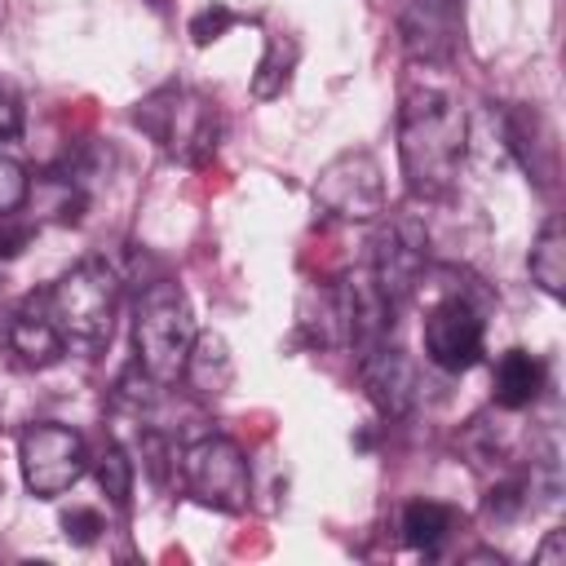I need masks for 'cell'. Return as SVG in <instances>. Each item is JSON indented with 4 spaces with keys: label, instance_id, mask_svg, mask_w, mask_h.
I'll return each instance as SVG.
<instances>
[{
    "label": "cell",
    "instance_id": "cell-1",
    "mask_svg": "<svg viewBox=\"0 0 566 566\" xmlns=\"http://www.w3.org/2000/svg\"><path fill=\"white\" fill-rule=\"evenodd\" d=\"M469 150V115L455 93L438 84H416L398 111V159L407 190L420 199H438L455 186Z\"/></svg>",
    "mask_w": 566,
    "mask_h": 566
},
{
    "label": "cell",
    "instance_id": "cell-2",
    "mask_svg": "<svg viewBox=\"0 0 566 566\" xmlns=\"http://www.w3.org/2000/svg\"><path fill=\"white\" fill-rule=\"evenodd\" d=\"M133 124L177 164L199 168L217 155L221 142V111L212 97H203L190 84H164L155 93H146L133 106Z\"/></svg>",
    "mask_w": 566,
    "mask_h": 566
},
{
    "label": "cell",
    "instance_id": "cell-3",
    "mask_svg": "<svg viewBox=\"0 0 566 566\" xmlns=\"http://www.w3.org/2000/svg\"><path fill=\"white\" fill-rule=\"evenodd\" d=\"M40 301H44V314L53 318V327L62 332L66 345L97 349L111 340V327H115L119 274L102 256H88V261L71 265L62 279H53L40 292Z\"/></svg>",
    "mask_w": 566,
    "mask_h": 566
},
{
    "label": "cell",
    "instance_id": "cell-4",
    "mask_svg": "<svg viewBox=\"0 0 566 566\" xmlns=\"http://www.w3.org/2000/svg\"><path fill=\"white\" fill-rule=\"evenodd\" d=\"M195 345V310L181 283L155 279L142 287L137 310H133V349L137 367L155 385H172L186 371V354Z\"/></svg>",
    "mask_w": 566,
    "mask_h": 566
},
{
    "label": "cell",
    "instance_id": "cell-5",
    "mask_svg": "<svg viewBox=\"0 0 566 566\" xmlns=\"http://www.w3.org/2000/svg\"><path fill=\"white\" fill-rule=\"evenodd\" d=\"M18 464H22L27 491L40 495V500H53V495L71 491L84 478L88 447L75 429H66L57 420H35L18 438Z\"/></svg>",
    "mask_w": 566,
    "mask_h": 566
},
{
    "label": "cell",
    "instance_id": "cell-6",
    "mask_svg": "<svg viewBox=\"0 0 566 566\" xmlns=\"http://www.w3.org/2000/svg\"><path fill=\"white\" fill-rule=\"evenodd\" d=\"M181 478H186L190 495L208 509H221V513L248 509L252 473H248V455L230 438H199L195 447H186Z\"/></svg>",
    "mask_w": 566,
    "mask_h": 566
},
{
    "label": "cell",
    "instance_id": "cell-7",
    "mask_svg": "<svg viewBox=\"0 0 566 566\" xmlns=\"http://www.w3.org/2000/svg\"><path fill=\"white\" fill-rule=\"evenodd\" d=\"M314 203L340 221H376L385 212V172H380L376 155L345 150V155L327 159L314 181Z\"/></svg>",
    "mask_w": 566,
    "mask_h": 566
},
{
    "label": "cell",
    "instance_id": "cell-8",
    "mask_svg": "<svg viewBox=\"0 0 566 566\" xmlns=\"http://www.w3.org/2000/svg\"><path fill=\"white\" fill-rule=\"evenodd\" d=\"M420 336H424V354H429L433 367H442V371H469L482 358V345H486L482 310L464 292H447L424 314Z\"/></svg>",
    "mask_w": 566,
    "mask_h": 566
},
{
    "label": "cell",
    "instance_id": "cell-9",
    "mask_svg": "<svg viewBox=\"0 0 566 566\" xmlns=\"http://www.w3.org/2000/svg\"><path fill=\"white\" fill-rule=\"evenodd\" d=\"M424 261H429V234L416 217H394L376 243H371V279L380 283V292L402 310L407 296L420 287L424 279Z\"/></svg>",
    "mask_w": 566,
    "mask_h": 566
},
{
    "label": "cell",
    "instance_id": "cell-10",
    "mask_svg": "<svg viewBox=\"0 0 566 566\" xmlns=\"http://www.w3.org/2000/svg\"><path fill=\"white\" fill-rule=\"evenodd\" d=\"M340 292V318H345V345H354V358L385 345L398 318V305L380 292V283L371 279V270H354L336 283Z\"/></svg>",
    "mask_w": 566,
    "mask_h": 566
},
{
    "label": "cell",
    "instance_id": "cell-11",
    "mask_svg": "<svg viewBox=\"0 0 566 566\" xmlns=\"http://www.w3.org/2000/svg\"><path fill=\"white\" fill-rule=\"evenodd\" d=\"M358 376H363V389L371 398V407L380 416H407L411 402H416V367L402 349H394L389 340L358 354Z\"/></svg>",
    "mask_w": 566,
    "mask_h": 566
},
{
    "label": "cell",
    "instance_id": "cell-12",
    "mask_svg": "<svg viewBox=\"0 0 566 566\" xmlns=\"http://www.w3.org/2000/svg\"><path fill=\"white\" fill-rule=\"evenodd\" d=\"M504 137L509 150L517 155V164L548 190L557 177V142H553V124L535 111V106H513L504 115Z\"/></svg>",
    "mask_w": 566,
    "mask_h": 566
},
{
    "label": "cell",
    "instance_id": "cell-13",
    "mask_svg": "<svg viewBox=\"0 0 566 566\" xmlns=\"http://www.w3.org/2000/svg\"><path fill=\"white\" fill-rule=\"evenodd\" d=\"M402 44L416 62L442 66L455 53V4L447 0H416L402 13Z\"/></svg>",
    "mask_w": 566,
    "mask_h": 566
},
{
    "label": "cell",
    "instance_id": "cell-14",
    "mask_svg": "<svg viewBox=\"0 0 566 566\" xmlns=\"http://www.w3.org/2000/svg\"><path fill=\"white\" fill-rule=\"evenodd\" d=\"M9 349H13L27 367H49V363H57V358L66 354V340H62V332L53 327V318L44 314L40 292H31V296L13 310V318H9Z\"/></svg>",
    "mask_w": 566,
    "mask_h": 566
},
{
    "label": "cell",
    "instance_id": "cell-15",
    "mask_svg": "<svg viewBox=\"0 0 566 566\" xmlns=\"http://www.w3.org/2000/svg\"><path fill=\"white\" fill-rule=\"evenodd\" d=\"M296 332L305 345L314 349H332L345 345V318H340V292L336 283H310L296 301Z\"/></svg>",
    "mask_w": 566,
    "mask_h": 566
},
{
    "label": "cell",
    "instance_id": "cell-16",
    "mask_svg": "<svg viewBox=\"0 0 566 566\" xmlns=\"http://www.w3.org/2000/svg\"><path fill=\"white\" fill-rule=\"evenodd\" d=\"M195 394L203 398H221L230 385H234V358H230V345L221 332H195V345L186 354V371Z\"/></svg>",
    "mask_w": 566,
    "mask_h": 566
},
{
    "label": "cell",
    "instance_id": "cell-17",
    "mask_svg": "<svg viewBox=\"0 0 566 566\" xmlns=\"http://www.w3.org/2000/svg\"><path fill=\"white\" fill-rule=\"evenodd\" d=\"M491 389H495V407L504 411H522L539 398L544 389V363L526 349H504L500 363H495V376H491Z\"/></svg>",
    "mask_w": 566,
    "mask_h": 566
},
{
    "label": "cell",
    "instance_id": "cell-18",
    "mask_svg": "<svg viewBox=\"0 0 566 566\" xmlns=\"http://www.w3.org/2000/svg\"><path fill=\"white\" fill-rule=\"evenodd\" d=\"M296 57H301V44L296 35H265V53L256 62V75H252V97L256 102H270V97H283V88L292 84V71H296Z\"/></svg>",
    "mask_w": 566,
    "mask_h": 566
},
{
    "label": "cell",
    "instance_id": "cell-19",
    "mask_svg": "<svg viewBox=\"0 0 566 566\" xmlns=\"http://www.w3.org/2000/svg\"><path fill=\"white\" fill-rule=\"evenodd\" d=\"M526 265H531V279H535L548 296H562V292H566V230H562L557 217H548V221L539 226Z\"/></svg>",
    "mask_w": 566,
    "mask_h": 566
},
{
    "label": "cell",
    "instance_id": "cell-20",
    "mask_svg": "<svg viewBox=\"0 0 566 566\" xmlns=\"http://www.w3.org/2000/svg\"><path fill=\"white\" fill-rule=\"evenodd\" d=\"M451 526H455V513L438 500H411L402 509V539L411 548H438Z\"/></svg>",
    "mask_w": 566,
    "mask_h": 566
},
{
    "label": "cell",
    "instance_id": "cell-21",
    "mask_svg": "<svg viewBox=\"0 0 566 566\" xmlns=\"http://www.w3.org/2000/svg\"><path fill=\"white\" fill-rule=\"evenodd\" d=\"M97 482L106 491V500L115 509H128V495H133V460L124 447H106L102 460H97Z\"/></svg>",
    "mask_w": 566,
    "mask_h": 566
},
{
    "label": "cell",
    "instance_id": "cell-22",
    "mask_svg": "<svg viewBox=\"0 0 566 566\" xmlns=\"http://www.w3.org/2000/svg\"><path fill=\"white\" fill-rule=\"evenodd\" d=\"M31 199V177L13 155H0V217L18 212Z\"/></svg>",
    "mask_w": 566,
    "mask_h": 566
},
{
    "label": "cell",
    "instance_id": "cell-23",
    "mask_svg": "<svg viewBox=\"0 0 566 566\" xmlns=\"http://www.w3.org/2000/svg\"><path fill=\"white\" fill-rule=\"evenodd\" d=\"M234 22H239V13H234L230 4H208V9H199V13L190 18V40L203 49V44L221 40V35H226Z\"/></svg>",
    "mask_w": 566,
    "mask_h": 566
},
{
    "label": "cell",
    "instance_id": "cell-24",
    "mask_svg": "<svg viewBox=\"0 0 566 566\" xmlns=\"http://www.w3.org/2000/svg\"><path fill=\"white\" fill-rule=\"evenodd\" d=\"M526 509V482L522 478H504V482H495L491 491H486V513L495 517V522H509V517H517Z\"/></svg>",
    "mask_w": 566,
    "mask_h": 566
},
{
    "label": "cell",
    "instance_id": "cell-25",
    "mask_svg": "<svg viewBox=\"0 0 566 566\" xmlns=\"http://www.w3.org/2000/svg\"><path fill=\"white\" fill-rule=\"evenodd\" d=\"M62 531H66V539H71V544L88 548V544L106 531V522H102V513H97V509L75 504V509H66V513H62Z\"/></svg>",
    "mask_w": 566,
    "mask_h": 566
},
{
    "label": "cell",
    "instance_id": "cell-26",
    "mask_svg": "<svg viewBox=\"0 0 566 566\" xmlns=\"http://www.w3.org/2000/svg\"><path fill=\"white\" fill-rule=\"evenodd\" d=\"M31 239H35V226L31 221H18L13 212L0 217V261H13Z\"/></svg>",
    "mask_w": 566,
    "mask_h": 566
},
{
    "label": "cell",
    "instance_id": "cell-27",
    "mask_svg": "<svg viewBox=\"0 0 566 566\" xmlns=\"http://www.w3.org/2000/svg\"><path fill=\"white\" fill-rule=\"evenodd\" d=\"M18 124H22V111H18V102L0 88V137H13V133H18Z\"/></svg>",
    "mask_w": 566,
    "mask_h": 566
},
{
    "label": "cell",
    "instance_id": "cell-28",
    "mask_svg": "<svg viewBox=\"0 0 566 566\" xmlns=\"http://www.w3.org/2000/svg\"><path fill=\"white\" fill-rule=\"evenodd\" d=\"M562 553H566V531H553L548 544L535 553V562H539V566H553V562H562Z\"/></svg>",
    "mask_w": 566,
    "mask_h": 566
},
{
    "label": "cell",
    "instance_id": "cell-29",
    "mask_svg": "<svg viewBox=\"0 0 566 566\" xmlns=\"http://www.w3.org/2000/svg\"><path fill=\"white\" fill-rule=\"evenodd\" d=\"M0 27H4V0H0Z\"/></svg>",
    "mask_w": 566,
    "mask_h": 566
},
{
    "label": "cell",
    "instance_id": "cell-30",
    "mask_svg": "<svg viewBox=\"0 0 566 566\" xmlns=\"http://www.w3.org/2000/svg\"><path fill=\"white\" fill-rule=\"evenodd\" d=\"M150 4H155V9H159V4H164V0H150Z\"/></svg>",
    "mask_w": 566,
    "mask_h": 566
},
{
    "label": "cell",
    "instance_id": "cell-31",
    "mask_svg": "<svg viewBox=\"0 0 566 566\" xmlns=\"http://www.w3.org/2000/svg\"><path fill=\"white\" fill-rule=\"evenodd\" d=\"M447 4H460V0H447Z\"/></svg>",
    "mask_w": 566,
    "mask_h": 566
}]
</instances>
